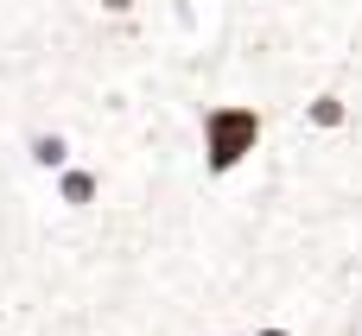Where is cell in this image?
<instances>
[{
	"mask_svg": "<svg viewBox=\"0 0 362 336\" xmlns=\"http://www.w3.org/2000/svg\"><path fill=\"white\" fill-rule=\"evenodd\" d=\"M95 13L121 25V19H140V13H146V0H95Z\"/></svg>",
	"mask_w": 362,
	"mask_h": 336,
	"instance_id": "4",
	"label": "cell"
},
{
	"mask_svg": "<svg viewBox=\"0 0 362 336\" xmlns=\"http://www.w3.org/2000/svg\"><path fill=\"white\" fill-rule=\"evenodd\" d=\"M248 336H299V324H293V318H261Z\"/></svg>",
	"mask_w": 362,
	"mask_h": 336,
	"instance_id": "5",
	"label": "cell"
},
{
	"mask_svg": "<svg viewBox=\"0 0 362 336\" xmlns=\"http://www.w3.org/2000/svg\"><path fill=\"white\" fill-rule=\"evenodd\" d=\"M51 197H57V210L89 216V210H102V203H108V172H102L95 159H70V165L51 178Z\"/></svg>",
	"mask_w": 362,
	"mask_h": 336,
	"instance_id": "2",
	"label": "cell"
},
{
	"mask_svg": "<svg viewBox=\"0 0 362 336\" xmlns=\"http://www.w3.org/2000/svg\"><path fill=\"white\" fill-rule=\"evenodd\" d=\"M267 140H274V114L255 95H216L197 114V159H204V178L210 184L242 178L267 152Z\"/></svg>",
	"mask_w": 362,
	"mask_h": 336,
	"instance_id": "1",
	"label": "cell"
},
{
	"mask_svg": "<svg viewBox=\"0 0 362 336\" xmlns=\"http://www.w3.org/2000/svg\"><path fill=\"white\" fill-rule=\"evenodd\" d=\"M19 152H25V165H32L38 178H57L70 159H83L76 133H70V127H57V121H38V127H25V133H19Z\"/></svg>",
	"mask_w": 362,
	"mask_h": 336,
	"instance_id": "3",
	"label": "cell"
}]
</instances>
